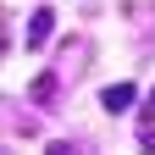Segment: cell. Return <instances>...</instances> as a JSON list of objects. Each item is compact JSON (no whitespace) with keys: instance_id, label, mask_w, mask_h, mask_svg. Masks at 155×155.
<instances>
[{"instance_id":"cell-6","label":"cell","mask_w":155,"mask_h":155,"mask_svg":"<svg viewBox=\"0 0 155 155\" xmlns=\"http://www.w3.org/2000/svg\"><path fill=\"white\" fill-rule=\"evenodd\" d=\"M144 122H155V89L144 94Z\"/></svg>"},{"instance_id":"cell-3","label":"cell","mask_w":155,"mask_h":155,"mask_svg":"<svg viewBox=\"0 0 155 155\" xmlns=\"http://www.w3.org/2000/svg\"><path fill=\"white\" fill-rule=\"evenodd\" d=\"M133 100H139V89H133V83H111V89L100 94V105H105V111H127Z\"/></svg>"},{"instance_id":"cell-5","label":"cell","mask_w":155,"mask_h":155,"mask_svg":"<svg viewBox=\"0 0 155 155\" xmlns=\"http://www.w3.org/2000/svg\"><path fill=\"white\" fill-rule=\"evenodd\" d=\"M45 155H78V144H67V139H55V144H50Z\"/></svg>"},{"instance_id":"cell-4","label":"cell","mask_w":155,"mask_h":155,"mask_svg":"<svg viewBox=\"0 0 155 155\" xmlns=\"http://www.w3.org/2000/svg\"><path fill=\"white\" fill-rule=\"evenodd\" d=\"M139 150H144V155H155V127H144V133H139Z\"/></svg>"},{"instance_id":"cell-2","label":"cell","mask_w":155,"mask_h":155,"mask_svg":"<svg viewBox=\"0 0 155 155\" xmlns=\"http://www.w3.org/2000/svg\"><path fill=\"white\" fill-rule=\"evenodd\" d=\"M50 28H55V11L39 6V11L28 17V50H45V45H50Z\"/></svg>"},{"instance_id":"cell-1","label":"cell","mask_w":155,"mask_h":155,"mask_svg":"<svg viewBox=\"0 0 155 155\" xmlns=\"http://www.w3.org/2000/svg\"><path fill=\"white\" fill-rule=\"evenodd\" d=\"M61 89H67V78H61V72H39V78H33V89H28V100H33V105H55V100H61Z\"/></svg>"}]
</instances>
